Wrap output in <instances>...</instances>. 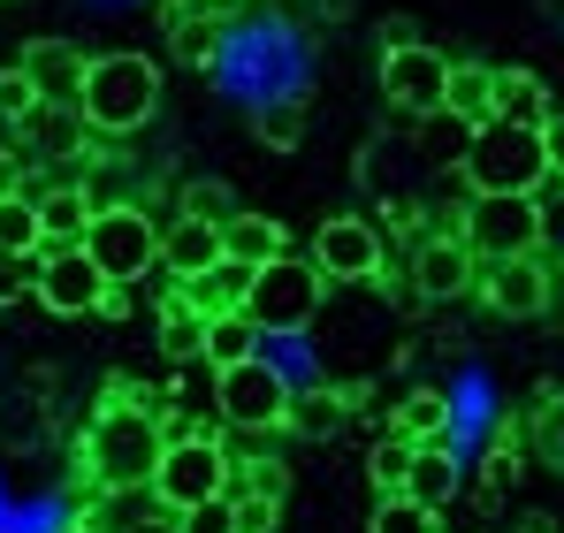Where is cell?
Returning <instances> with one entry per match:
<instances>
[{
  "label": "cell",
  "mask_w": 564,
  "mask_h": 533,
  "mask_svg": "<svg viewBox=\"0 0 564 533\" xmlns=\"http://www.w3.org/2000/svg\"><path fill=\"white\" fill-rule=\"evenodd\" d=\"M161 449H169V420H161L153 404H99L93 435H85V472H93L107 496L153 488Z\"/></svg>",
  "instance_id": "6da1fadb"
},
{
  "label": "cell",
  "mask_w": 564,
  "mask_h": 533,
  "mask_svg": "<svg viewBox=\"0 0 564 533\" xmlns=\"http://www.w3.org/2000/svg\"><path fill=\"white\" fill-rule=\"evenodd\" d=\"M153 107H161V69L145 54H93V77H85V99H77L85 130L130 138V130L153 122Z\"/></svg>",
  "instance_id": "7a4b0ae2"
},
{
  "label": "cell",
  "mask_w": 564,
  "mask_h": 533,
  "mask_svg": "<svg viewBox=\"0 0 564 533\" xmlns=\"http://www.w3.org/2000/svg\"><path fill=\"white\" fill-rule=\"evenodd\" d=\"M458 176L466 191H542L550 161H542V130L534 122H480L466 130V153H458Z\"/></svg>",
  "instance_id": "3957f363"
},
{
  "label": "cell",
  "mask_w": 564,
  "mask_h": 533,
  "mask_svg": "<svg viewBox=\"0 0 564 533\" xmlns=\"http://www.w3.org/2000/svg\"><path fill=\"white\" fill-rule=\"evenodd\" d=\"M321 305H328V274L313 260H268L252 266V297H245V313H252V328L260 336H305L313 320H321Z\"/></svg>",
  "instance_id": "277c9868"
},
{
  "label": "cell",
  "mask_w": 564,
  "mask_h": 533,
  "mask_svg": "<svg viewBox=\"0 0 564 533\" xmlns=\"http://www.w3.org/2000/svg\"><path fill=\"white\" fill-rule=\"evenodd\" d=\"M466 244H473V260H527V252H542V198L534 191H473Z\"/></svg>",
  "instance_id": "5b68a950"
},
{
  "label": "cell",
  "mask_w": 564,
  "mask_h": 533,
  "mask_svg": "<svg viewBox=\"0 0 564 533\" xmlns=\"http://www.w3.org/2000/svg\"><path fill=\"white\" fill-rule=\"evenodd\" d=\"M77 244H85V260H93L107 282H145V274H161V221H153L145 206H107V214H93V229H85Z\"/></svg>",
  "instance_id": "8992f818"
},
{
  "label": "cell",
  "mask_w": 564,
  "mask_h": 533,
  "mask_svg": "<svg viewBox=\"0 0 564 533\" xmlns=\"http://www.w3.org/2000/svg\"><path fill=\"white\" fill-rule=\"evenodd\" d=\"M290 373H282L275 358H245V366H229V373H214V412L237 427V435H268V427H290Z\"/></svg>",
  "instance_id": "52a82bcc"
},
{
  "label": "cell",
  "mask_w": 564,
  "mask_h": 533,
  "mask_svg": "<svg viewBox=\"0 0 564 533\" xmlns=\"http://www.w3.org/2000/svg\"><path fill=\"white\" fill-rule=\"evenodd\" d=\"M153 496H161V511H169V519L191 511V503L229 496V449H221V435H169L161 472H153Z\"/></svg>",
  "instance_id": "ba28073f"
},
{
  "label": "cell",
  "mask_w": 564,
  "mask_h": 533,
  "mask_svg": "<svg viewBox=\"0 0 564 533\" xmlns=\"http://www.w3.org/2000/svg\"><path fill=\"white\" fill-rule=\"evenodd\" d=\"M451 54H435L427 39H412V46H389L381 54V91H389V107L397 115H412V122H435L443 107H451Z\"/></svg>",
  "instance_id": "9c48e42d"
},
{
  "label": "cell",
  "mask_w": 564,
  "mask_h": 533,
  "mask_svg": "<svg viewBox=\"0 0 564 533\" xmlns=\"http://www.w3.org/2000/svg\"><path fill=\"white\" fill-rule=\"evenodd\" d=\"M107 274L85 260V244H39V266H31V297L54 313V320H85L107 305Z\"/></svg>",
  "instance_id": "30bf717a"
},
{
  "label": "cell",
  "mask_w": 564,
  "mask_h": 533,
  "mask_svg": "<svg viewBox=\"0 0 564 533\" xmlns=\"http://www.w3.org/2000/svg\"><path fill=\"white\" fill-rule=\"evenodd\" d=\"M313 266L328 274V282H381V229L375 221H359V214H336V221H321V237H313Z\"/></svg>",
  "instance_id": "8fae6325"
},
{
  "label": "cell",
  "mask_w": 564,
  "mask_h": 533,
  "mask_svg": "<svg viewBox=\"0 0 564 533\" xmlns=\"http://www.w3.org/2000/svg\"><path fill=\"white\" fill-rule=\"evenodd\" d=\"M473 282H480V260H473L466 237H420V244H412V290H420L427 305L466 297Z\"/></svg>",
  "instance_id": "7c38bea8"
},
{
  "label": "cell",
  "mask_w": 564,
  "mask_h": 533,
  "mask_svg": "<svg viewBox=\"0 0 564 533\" xmlns=\"http://www.w3.org/2000/svg\"><path fill=\"white\" fill-rule=\"evenodd\" d=\"M480 297L503 313V320H534L550 305V266L534 260H480Z\"/></svg>",
  "instance_id": "4fadbf2b"
},
{
  "label": "cell",
  "mask_w": 564,
  "mask_h": 533,
  "mask_svg": "<svg viewBox=\"0 0 564 533\" xmlns=\"http://www.w3.org/2000/svg\"><path fill=\"white\" fill-rule=\"evenodd\" d=\"M221 260H229V237H221V221L176 214V221L161 229V274H176V282H198V274H214Z\"/></svg>",
  "instance_id": "5bb4252c"
},
{
  "label": "cell",
  "mask_w": 564,
  "mask_h": 533,
  "mask_svg": "<svg viewBox=\"0 0 564 533\" xmlns=\"http://www.w3.org/2000/svg\"><path fill=\"white\" fill-rule=\"evenodd\" d=\"M23 69H31V85H39L46 107H77L85 99V77H93V54H77L62 39H31L23 46Z\"/></svg>",
  "instance_id": "9a60e30c"
},
{
  "label": "cell",
  "mask_w": 564,
  "mask_h": 533,
  "mask_svg": "<svg viewBox=\"0 0 564 533\" xmlns=\"http://www.w3.org/2000/svg\"><path fill=\"white\" fill-rule=\"evenodd\" d=\"M458 488H466V465H458V449L451 443H412V472H404V496L420 503V511H451L458 503Z\"/></svg>",
  "instance_id": "2e32d148"
},
{
  "label": "cell",
  "mask_w": 564,
  "mask_h": 533,
  "mask_svg": "<svg viewBox=\"0 0 564 533\" xmlns=\"http://www.w3.org/2000/svg\"><path fill=\"white\" fill-rule=\"evenodd\" d=\"M351 396H359V389H344V381H313V389H297V396H290V427H297V443H336Z\"/></svg>",
  "instance_id": "e0dca14e"
},
{
  "label": "cell",
  "mask_w": 564,
  "mask_h": 533,
  "mask_svg": "<svg viewBox=\"0 0 564 533\" xmlns=\"http://www.w3.org/2000/svg\"><path fill=\"white\" fill-rule=\"evenodd\" d=\"M268 351V336L252 328V313H214L206 320V351H198V366H214V373H229V366H245V358Z\"/></svg>",
  "instance_id": "ac0fdd59"
},
{
  "label": "cell",
  "mask_w": 564,
  "mask_h": 533,
  "mask_svg": "<svg viewBox=\"0 0 564 533\" xmlns=\"http://www.w3.org/2000/svg\"><path fill=\"white\" fill-rule=\"evenodd\" d=\"M458 130H480V122H496V69H480V62H458L451 69V107H443Z\"/></svg>",
  "instance_id": "d6986e66"
},
{
  "label": "cell",
  "mask_w": 564,
  "mask_h": 533,
  "mask_svg": "<svg viewBox=\"0 0 564 533\" xmlns=\"http://www.w3.org/2000/svg\"><path fill=\"white\" fill-rule=\"evenodd\" d=\"M496 115H503V122H534V130H542L557 107H550V85H542L534 69H496Z\"/></svg>",
  "instance_id": "ffe728a7"
},
{
  "label": "cell",
  "mask_w": 564,
  "mask_h": 533,
  "mask_svg": "<svg viewBox=\"0 0 564 533\" xmlns=\"http://www.w3.org/2000/svg\"><path fill=\"white\" fill-rule=\"evenodd\" d=\"M221 237H229V260H245V266H268V260H282V252H290V237H282L275 214H237Z\"/></svg>",
  "instance_id": "44dd1931"
},
{
  "label": "cell",
  "mask_w": 564,
  "mask_h": 533,
  "mask_svg": "<svg viewBox=\"0 0 564 533\" xmlns=\"http://www.w3.org/2000/svg\"><path fill=\"white\" fill-rule=\"evenodd\" d=\"M39 221H46V244H77V237L93 229V198H85L77 183H62V191L39 198Z\"/></svg>",
  "instance_id": "7402d4cb"
},
{
  "label": "cell",
  "mask_w": 564,
  "mask_h": 533,
  "mask_svg": "<svg viewBox=\"0 0 564 533\" xmlns=\"http://www.w3.org/2000/svg\"><path fill=\"white\" fill-rule=\"evenodd\" d=\"M46 244V221H39V198L31 191H15V198H0V252L8 260H31Z\"/></svg>",
  "instance_id": "603a6c76"
},
{
  "label": "cell",
  "mask_w": 564,
  "mask_h": 533,
  "mask_svg": "<svg viewBox=\"0 0 564 533\" xmlns=\"http://www.w3.org/2000/svg\"><path fill=\"white\" fill-rule=\"evenodd\" d=\"M161 351L169 358H198L206 351V313L184 297V282H176V297L161 305Z\"/></svg>",
  "instance_id": "cb8c5ba5"
},
{
  "label": "cell",
  "mask_w": 564,
  "mask_h": 533,
  "mask_svg": "<svg viewBox=\"0 0 564 533\" xmlns=\"http://www.w3.org/2000/svg\"><path fill=\"white\" fill-rule=\"evenodd\" d=\"M77 122H85L77 107H39L15 138H31V153H46V161H54V153H77Z\"/></svg>",
  "instance_id": "d4e9b609"
},
{
  "label": "cell",
  "mask_w": 564,
  "mask_h": 533,
  "mask_svg": "<svg viewBox=\"0 0 564 533\" xmlns=\"http://www.w3.org/2000/svg\"><path fill=\"white\" fill-rule=\"evenodd\" d=\"M252 138L275 145V153H290V145L305 138V107H297V99H260V107H252Z\"/></svg>",
  "instance_id": "484cf974"
},
{
  "label": "cell",
  "mask_w": 564,
  "mask_h": 533,
  "mask_svg": "<svg viewBox=\"0 0 564 533\" xmlns=\"http://www.w3.org/2000/svg\"><path fill=\"white\" fill-rule=\"evenodd\" d=\"M435 526H443V519H435V511H420L404 488H397V496H381L375 519H367V533H435Z\"/></svg>",
  "instance_id": "4316f807"
},
{
  "label": "cell",
  "mask_w": 564,
  "mask_h": 533,
  "mask_svg": "<svg viewBox=\"0 0 564 533\" xmlns=\"http://www.w3.org/2000/svg\"><path fill=\"white\" fill-rule=\"evenodd\" d=\"M404 435H412V443H451V404H443V389H420V396L404 404Z\"/></svg>",
  "instance_id": "83f0119b"
},
{
  "label": "cell",
  "mask_w": 564,
  "mask_h": 533,
  "mask_svg": "<svg viewBox=\"0 0 564 533\" xmlns=\"http://www.w3.org/2000/svg\"><path fill=\"white\" fill-rule=\"evenodd\" d=\"M176 533H245V503H237V496L191 503V511H176Z\"/></svg>",
  "instance_id": "f1b7e54d"
},
{
  "label": "cell",
  "mask_w": 564,
  "mask_h": 533,
  "mask_svg": "<svg viewBox=\"0 0 564 533\" xmlns=\"http://www.w3.org/2000/svg\"><path fill=\"white\" fill-rule=\"evenodd\" d=\"M39 107H46V99H39V85H31V69H23V62H8V69H0V122H15V130H23Z\"/></svg>",
  "instance_id": "f546056e"
},
{
  "label": "cell",
  "mask_w": 564,
  "mask_h": 533,
  "mask_svg": "<svg viewBox=\"0 0 564 533\" xmlns=\"http://www.w3.org/2000/svg\"><path fill=\"white\" fill-rule=\"evenodd\" d=\"M184 214H198V221H221V229H229V221H237V214H245V206H237V198H229V191H221V183H191L184 191Z\"/></svg>",
  "instance_id": "4dcf8cb0"
},
{
  "label": "cell",
  "mask_w": 564,
  "mask_h": 533,
  "mask_svg": "<svg viewBox=\"0 0 564 533\" xmlns=\"http://www.w3.org/2000/svg\"><path fill=\"white\" fill-rule=\"evenodd\" d=\"M404 472H412V435H389V443L375 449V488H381V496H397Z\"/></svg>",
  "instance_id": "1f68e13d"
},
{
  "label": "cell",
  "mask_w": 564,
  "mask_h": 533,
  "mask_svg": "<svg viewBox=\"0 0 564 533\" xmlns=\"http://www.w3.org/2000/svg\"><path fill=\"white\" fill-rule=\"evenodd\" d=\"M542 252H550V260H564V183H557V198L542 206Z\"/></svg>",
  "instance_id": "d6a6232c"
},
{
  "label": "cell",
  "mask_w": 564,
  "mask_h": 533,
  "mask_svg": "<svg viewBox=\"0 0 564 533\" xmlns=\"http://www.w3.org/2000/svg\"><path fill=\"white\" fill-rule=\"evenodd\" d=\"M542 161H550V183H564V115L542 122Z\"/></svg>",
  "instance_id": "836d02e7"
},
{
  "label": "cell",
  "mask_w": 564,
  "mask_h": 533,
  "mask_svg": "<svg viewBox=\"0 0 564 533\" xmlns=\"http://www.w3.org/2000/svg\"><path fill=\"white\" fill-rule=\"evenodd\" d=\"M31 266H39V252H31V260H8V252H0V297H8V290H31Z\"/></svg>",
  "instance_id": "e575fe53"
},
{
  "label": "cell",
  "mask_w": 564,
  "mask_h": 533,
  "mask_svg": "<svg viewBox=\"0 0 564 533\" xmlns=\"http://www.w3.org/2000/svg\"><path fill=\"white\" fill-rule=\"evenodd\" d=\"M542 427H550V443L564 449V396H550V404H542Z\"/></svg>",
  "instance_id": "d590c367"
},
{
  "label": "cell",
  "mask_w": 564,
  "mask_h": 533,
  "mask_svg": "<svg viewBox=\"0 0 564 533\" xmlns=\"http://www.w3.org/2000/svg\"><path fill=\"white\" fill-rule=\"evenodd\" d=\"M23 183H15V153H0V198H15Z\"/></svg>",
  "instance_id": "8d00e7d4"
},
{
  "label": "cell",
  "mask_w": 564,
  "mask_h": 533,
  "mask_svg": "<svg viewBox=\"0 0 564 533\" xmlns=\"http://www.w3.org/2000/svg\"><path fill=\"white\" fill-rule=\"evenodd\" d=\"M130 533H176V519H145V526H130Z\"/></svg>",
  "instance_id": "74e56055"
},
{
  "label": "cell",
  "mask_w": 564,
  "mask_h": 533,
  "mask_svg": "<svg viewBox=\"0 0 564 533\" xmlns=\"http://www.w3.org/2000/svg\"><path fill=\"white\" fill-rule=\"evenodd\" d=\"M8 138H15V122H0V153H8Z\"/></svg>",
  "instance_id": "f35d334b"
}]
</instances>
